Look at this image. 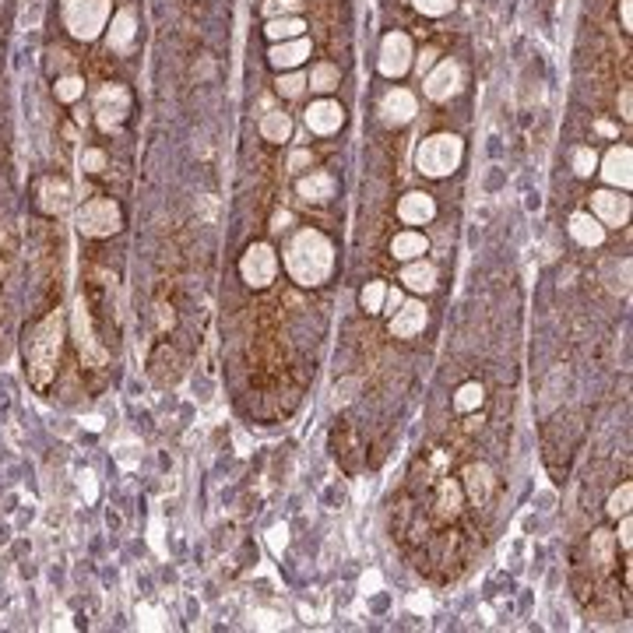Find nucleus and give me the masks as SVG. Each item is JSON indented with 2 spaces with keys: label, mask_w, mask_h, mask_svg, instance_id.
<instances>
[{
  "label": "nucleus",
  "mask_w": 633,
  "mask_h": 633,
  "mask_svg": "<svg viewBox=\"0 0 633 633\" xmlns=\"http://www.w3.org/2000/svg\"><path fill=\"white\" fill-rule=\"evenodd\" d=\"M286 264L288 275L299 286H321V282H328V275L335 268V250L317 229H303L296 232L292 243H288Z\"/></svg>",
  "instance_id": "f257e3e1"
},
{
  "label": "nucleus",
  "mask_w": 633,
  "mask_h": 633,
  "mask_svg": "<svg viewBox=\"0 0 633 633\" xmlns=\"http://www.w3.org/2000/svg\"><path fill=\"white\" fill-rule=\"evenodd\" d=\"M60 331H63V321L60 313H50L29 338H25V359H29V377L36 387H46L50 377H54V366H57L60 355Z\"/></svg>",
  "instance_id": "f03ea898"
},
{
  "label": "nucleus",
  "mask_w": 633,
  "mask_h": 633,
  "mask_svg": "<svg viewBox=\"0 0 633 633\" xmlns=\"http://www.w3.org/2000/svg\"><path fill=\"white\" fill-rule=\"evenodd\" d=\"M461 162V141L454 134H433L422 141L419 155H415V166L419 173L426 176H447L454 173Z\"/></svg>",
  "instance_id": "7ed1b4c3"
},
{
  "label": "nucleus",
  "mask_w": 633,
  "mask_h": 633,
  "mask_svg": "<svg viewBox=\"0 0 633 633\" xmlns=\"http://www.w3.org/2000/svg\"><path fill=\"white\" fill-rule=\"evenodd\" d=\"M110 18V0H63V21L78 39H96Z\"/></svg>",
  "instance_id": "20e7f679"
},
{
  "label": "nucleus",
  "mask_w": 633,
  "mask_h": 633,
  "mask_svg": "<svg viewBox=\"0 0 633 633\" xmlns=\"http://www.w3.org/2000/svg\"><path fill=\"white\" fill-rule=\"evenodd\" d=\"M78 229L85 236H113L120 229V208L113 201H88L81 212H78Z\"/></svg>",
  "instance_id": "39448f33"
},
{
  "label": "nucleus",
  "mask_w": 633,
  "mask_h": 633,
  "mask_svg": "<svg viewBox=\"0 0 633 633\" xmlns=\"http://www.w3.org/2000/svg\"><path fill=\"white\" fill-rule=\"evenodd\" d=\"M239 271H243V279L250 282V286H268L271 279H275V271H279V261H275V250L268 246V243H254L250 250H246V257H243V264H239Z\"/></svg>",
  "instance_id": "423d86ee"
},
{
  "label": "nucleus",
  "mask_w": 633,
  "mask_h": 633,
  "mask_svg": "<svg viewBox=\"0 0 633 633\" xmlns=\"http://www.w3.org/2000/svg\"><path fill=\"white\" fill-rule=\"evenodd\" d=\"M127 110H130V96H127V88H120V85L99 88V96H96V120H99L103 130H113L116 123L127 116Z\"/></svg>",
  "instance_id": "0eeeda50"
},
{
  "label": "nucleus",
  "mask_w": 633,
  "mask_h": 633,
  "mask_svg": "<svg viewBox=\"0 0 633 633\" xmlns=\"http://www.w3.org/2000/svg\"><path fill=\"white\" fill-rule=\"evenodd\" d=\"M412 63V43L404 32H391L384 36V46H380V74L387 78H402Z\"/></svg>",
  "instance_id": "6e6552de"
},
{
  "label": "nucleus",
  "mask_w": 633,
  "mask_h": 633,
  "mask_svg": "<svg viewBox=\"0 0 633 633\" xmlns=\"http://www.w3.org/2000/svg\"><path fill=\"white\" fill-rule=\"evenodd\" d=\"M458 85H461V67L451 63V60H444V63H437V67L429 71V78H426V96L437 99V103H447V99L458 92Z\"/></svg>",
  "instance_id": "1a4fd4ad"
},
{
  "label": "nucleus",
  "mask_w": 633,
  "mask_h": 633,
  "mask_svg": "<svg viewBox=\"0 0 633 633\" xmlns=\"http://www.w3.org/2000/svg\"><path fill=\"white\" fill-rule=\"evenodd\" d=\"M595 215L605 226H627V219H630V197H620L616 190H598L595 194Z\"/></svg>",
  "instance_id": "9d476101"
},
{
  "label": "nucleus",
  "mask_w": 633,
  "mask_h": 633,
  "mask_svg": "<svg viewBox=\"0 0 633 633\" xmlns=\"http://www.w3.org/2000/svg\"><path fill=\"white\" fill-rule=\"evenodd\" d=\"M398 215H402L404 222H412V226H422V222H429V219L437 215V204H433V197H429V194L412 190V194H404L402 197Z\"/></svg>",
  "instance_id": "9b49d317"
},
{
  "label": "nucleus",
  "mask_w": 633,
  "mask_h": 633,
  "mask_svg": "<svg viewBox=\"0 0 633 633\" xmlns=\"http://www.w3.org/2000/svg\"><path fill=\"white\" fill-rule=\"evenodd\" d=\"M306 123H310V130H317V134H335V130L346 123V110H342L338 103H313L310 113H306Z\"/></svg>",
  "instance_id": "f8f14e48"
},
{
  "label": "nucleus",
  "mask_w": 633,
  "mask_h": 633,
  "mask_svg": "<svg viewBox=\"0 0 633 633\" xmlns=\"http://www.w3.org/2000/svg\"><path fill=\"white\" fill-rule=\"evenodd\" d=\"M630 162H633V152L627 145H620V148H612L609 155H605V166H602V176L612 183V187H630Z\"/></svg>",
  "instance_id": "ddd939ff"
},
{
  "label": "nucleus",
  "mask_w": 633,
  "mask_h": 633,
  "mask_svg": "<svg viewBox=\"0 0 633 633\" xmlns=\"http://www.w3.org/2000/svg\"><path fill=\"white\" fill-rule=\"evenodd\" d=\"M74 335H78V348L88 362H103V348L96 346L92 338V324H88V313H85V303L74 306Z\"/></svg>",
  "instance_id": "4468645a"
},
{
  "label": "nucleus",
  "mask_w": 633,
  "mask_h": 633,
  "mask_svg": "<svg viewBox=\"0 0 633 633\" xmlns=\"http://www.w3.org/2000/svg\"><path fill=\"white\" fill-rule=\"evenodd\" d=\"M380 113H384L387 123H408V120L415 116V96H412V92H404V88L387 92V99H384Z\"/></svg>",
  "instance_id": "2eb2a0df"
},
{
  "label": "nucleus",
  "mask_w": 633,
  "mask_h": 633,
  "mask_svg": "<svg viewBox=\"0 0 633 633\" xmlns=\"http://www.w3.org/2000/svg\"><path fill=\"white\" fill-rule=\"evenodd\" d=\"M426 328V310L419 306V303H404L402 310H398V317L391 321V331L398 335V338H412V335H419Z\"/></svg>",
  "instance_id": "dca6fc26"
},
{
  "label": "nucleus",
  "mask_w": 633,
  "mask_h": 633,
  "mask_svg": "<svg viewBox=\"0 0 633 633\" xmlns=\"http://www.w3.org/2000/svg\"><path fill=\"white\" fill-rule=\"evenodd\" d=\"M268 57H271L275 67H296V63H303V60L310 57V39L296 36V43H279Z\"/></svg>",
  "instance_id": "f3484780"
},
{
  "label": "nucleus",
  "mask_w": 633,
  "mask_h": 633,
  "mask_svg": "<svg viewBox=\"0 0 633 633\" xmlns=\"http://www.w3.org/2000/svg\"><path fill=\"white\" fill-rule=\"evenodd\" d=\"M299 197L303 201H328L335 197V179L328 173H310L299 179Z\"/></svg>",
  "instance_id": "a211bd4d"
},
{
  "label": "nucleus",
  "mask_w": 633,
  "mask_h": 633,
  "mask_svg": "<svg viewBox=\"0 0 633 633\" xmlns=\"http://www.w3.org/2000/svg\"><path fill=\"white\" fill-rule=\"evenodd\" d=\"M571 232H574L577 243H584V246H598L605 239V226L595 215H574L571 219Z\"/></svg>",
  "instance_id": "6ab92c4d"
},
{
  "label": "nucleus",
  "mask_w": 633,
  "mask_h": 633,
  "mask_svg": "<svg viewBox=\"0 0 633 633\" xmlns=\"http://www.w3.org/2000/svg\"><path fill=\"white\" fill-rule=\"evenodd\" d=\"M402 282L408 288H415V292H429V288L437 286V271H433V264L419 261V264H408V268H404Z\"/></svg>",
  "instance_id": "aec40b11"
},
{
  "label": "nucleus",
  "mask_w": 633,
  "mask_h": 633,
  "mask_svg": "<svg viewBox=\"0 0 633 633\" xmlns=\"http://www.w3.org/2000/svg\"><path fill=\"white\" fill-rule=\"evenodd\" d=\"M130 43H134V14L120 11L110 29V50H130Z\"/></svg>",
  "instance_id": "412c9836"
},
{
  "label": "nucleus",
  "mask_w": 633,
  "mask_h": 633,
  "mask_svg": "<svg viewBox=\"0 0 633 633\" xmlns=\"http://www.w3.org/2000/svg\"><path fill=\"white\" fill-rule=\"evenodd\" d=\"M464 482H468L471 500H486L489 489H493V471H489L486 464H471V468L464 471Z\"/></svg>",
  "instance_id": "4be33fe9"
},
{
  "label": "nucleus",
  "mask_w": 633,
  "mask_h": 633,
  "mask_svg": "<svg viewBox=\"0 0 633 633\" xmlns=\"http://www.w3.org/2000/svg\"><path fill=\"white\" fill-rule=\"evenodd\" d=\"M426 236H419V232H402V236H395V246H391V254L395 257H402V261H412V257H422L426 254Z\"/></svg>",
  "instance_id": "5701e85b"
},
{
  "label": "nucleus",
  "mask_w": 633,
  "mask_h": 633,
  "mask_svg": "<svg viewBox=\"0 0 633 633\" xmlns=\"http://www.w3.org/2000/svg\"><path fill=\"white\" fill-rule=\"evenodd\" d=\"M261 134H264L268 141H286L288 134H292V120H288V113H282V110L268 113L264 120H261Z\"/></svg>",
  "instance_id": "b1692460"
},
{
  "label": "nucleus",
  "mask_w": 633,
  "mask_h": 633,
  "mask_svg": "<svg viewBox=\"0 0 633 633\" xmlns=\"http://www.w3.org/2000/svg\"><path fill=\"white\" fill-rule=\"evenodd\" d=\"M306 85H310V88H317V92H331V88L338 85V71H335L331 63H317V67L310 71Z\"/></svg>",
  "instance_id": "393cba45"
},
{
  "label": "nucleus",
  "mask_w": 633,
  "mask_h": 633,
  "mask_svg": "<svg viewBox=\"0 0 633 633\" xmlns=\"http://www.w3.org/2000/svg\"><path fill=\"white\" fill-rule=\"evenodd\" d=\"M303 18H271L268 21V36L271 39H292V36H303Z\"/></svg>",
  "instance_id": "a878e982"
},
{
  "label": "nucleus",
  "mask_w": 633,
  "mask_h": 633,
  "mask_svg": "<svg viewBox=\"0 0 633 633\" xmlns=\"http://www.w3.org/2000/svg\"><path fill=\"white\" fill-rule=\"evenodd\" d=\"M67 194H71L67 183H54V179H50V183L43 187V208H46V212H63V208H67Z\"/></svg>",
  "instance_id": "bb28decb"
},
{
  "label": "nucleus",
  "mask_w": 633,
  "mask_h": 633,
  "mask_svg": "<svg viewBox=\"0 0 633 633\" xmlns=\"http://www.w3.org/2000/svg\"><path fill=\"white\" fill-rule=\"evenodd\" d=\"M630 500H633V486L630 482H623V486L612 493V500H609V514H612V518L627 514V511H630Z\"/></svg>",
  "instance_id": "cd10ccee"
},
{
  "label": "nucleus",
  "mask_w": 633,
  "mask_h": 633,
  "mask_svg": "<svg viewBox=\"0 0 633 633\" xmlns=\"http://www.w3.org/2000/svg\"><path fill=\"white\" fill-rule=\"evenodd\" d=\"M384 296H387V286H384V282H370V286L362 288V306H366L370 313H377V310L384 306Z\"/></svg>",
  "instance_id": "c85d7f7f"
},
{
  "label": "nucleus",
  "mask_w": 633,
  "mask_h": 633,
  "mask_svg": "<svg viewBox=\"0 0 633 633\" xmlns=\"http://www.w3.org/2000/svg\"><path fill=\"white\" fill-rule=\"evenodd\" d=\"M454 404H458L461 412L479 408V404H482V387H479V384H464V387L458 391V398H454Z\"/></svg>",
  "instance_id": "c756f323"
},
{
  "label": "nucleus",
  "mask_w": 633,
  "mask_h": 633,
  "mask_svg": "<svg viewBox=\"0 0 633 633\" xmlns=\"http://www.w3.org/2000/svg\"><path fill=\"white\" fill-rule=\"evenodd\" d=\"M81 92H85V81H81V78H60L57 81V99H63V103H74Z\"/></svg>",
  "instance_id": "7c9ffc66"
},
{
  "label": "nucleus",
  "mask_w": 633,
  "mask_h": 633,
  "mask_svg": "<svg viewBox=\"0 0 633 633\" xmlns=\"http://www.w3.org/2000/svg\"><path fill=\"white\" fill-rule=\"evenodd\" d=\"M355 391H359V380H355V377H348V380H342V384H335L331 404H335V408H342V404H348L352 398H355Z\"/></svg>",
  "instance_id": "2f4dec72"
},
{
  "label": "nucleus",
  "mask_w": 633,
  "mask_h": 633,
  "mask_svg": "<svg viewBox=\"0 0 633 633\" xmlns=\"http://www.w3.org/2000/svg\"><path fill=\"white\" fill-rule=\"evenodd\" d=\"M458 507H461V489L454 482H447L444 493H440V511L444 514H458Z\"/></svg>",
  "instance_id": "473e14b6"
},
{
  "label": "nucleus",
  "mask_w": 633,
  "mask_h": 633,
  "mask_svg": "<svg viewBox=\"0 0 633 633\" xmlns=\"http://www.w3.org/2000/svg\"><path fill=\"white\" fill-rule=\"evenodd\" d=\"M303 88H306V78H303V74H286V78H279V92H282L286 99H296Z\"/></svg>",
  "instance_id": "72a5a7b5"
},
{
  "label": "nucleus",
  "mask_w": 633,
  "mask_h": 633,
  "mask_svg": "<svg viewBox=\"0 0 633 633\" xmlns=\"http://www.w3.org/2000/svg\"><path fill=\"white\" fill-rule=\"evenodd\" d=\"M595 166H598L595 152H591V148H577V152H574V170H577V173L591 176V173H595Z\"/></svg>",
  "instance_id": "f704fd0d"
},
{
  "label": "nucleus",
  "mask_w": 633,
  "mask_h": 633,
  "mask_svg": "<svg viewBox=\"0 0 633 633\" xmlns=\"http://www.w3.org/2000/svg\"><path fill=\"white\" fill-rule=\"evenodd\" d=\"M415 7L422 14H447L454 7V0H415Z\"/></svg>",
  "instance_id": "c9c22d12"
},
{
  "label": "nucleus",
  "mask_w": 633,
  "mask_h": 633,
  "mask_svg": "<svg viewBox=\"0 0 633 633\" xmlns=\"http://www.w3.org/2000/svg\"><path fill=\"white\" fill-rule=\"evenodd\" d=\"M268 546H271V553H282L288 546V528L286 524H275L271 531H268Z\"/></svg>",
  "instance_id": "e433bc0d"
},
{
  "label": "nucleus",
  "mask_w": 633,
  "mask_h": 633,
  "mask_svg": "<svg viewBox=\"0 0 633 633\" xmlns=\"http://www.w3.org/2000/svg\"><path fill=\"white\" fill-rule=\"evenodd\" d=\"M254 627H257V630H279V627H282V616H279V612H254Z\"/></svg>",
  "instance_id": "4c0bfd02"
},
{
  "label": "nucleus",
  "mask_w": 633,
  "mask_h": 633,
  "mask_svg": "<svg viewBox=\"0 0 633 633\" xmlns=\"http://www.w3.org/2000/svg\"><path fill=\"white\" fill-rule=\"evenodd\" d=\"M81 166H85V170H88V173H99V170H103V166H106V155H103V152H96V148H92V152H85V155H81Z\"/></svg>",
  "instance_id": "58836bf2"
},
{
  "label": "nucleus",
  "mask_w": 633,
  "mask_h": 633,
  "mask_svg": "<svg viewBox=\"0 0 633 633\" xmlns=\"http://www.w3.org/2000/svg\"><path fill=\"white\" fill-rule=\"evenodd\" d=\"M591 546L598 549V563H609V535H605V531H598V535L591 538Z\"/></svg>",
  "instance_id": "ea45409f"
},
{
  "label": "nucleus",
  "mask_w": 633,
  "mask_h": 633,
  "mask_svg": "<svg viewBox=\"0 0 633 633\" xmlns=\"http://www.w3.org/2000/svg\"><path fill=\"white\" fill-rule=\"evenodd\" d=\"M81 493H85L88 504L96 500V475H92V471H85V479H81Z\"/></svg>",
  "instance_id": "a19ab883"
},
{
  "label": "nucleus",
  "mask_w": 633,
  "mask_h": 633,
  "mask_svg": "<svg viewBox=\"0 0 633 633\" xmlns=\"http://www.w3.org/2000/svg\"><path fill=\"white\" fill-rule=\"evenodd\" d=\"M630 542H633V524L630 518H623V524H620V546L630 549Z\"/></svg>",
  "instance_id": "79ce46f5"
},
{
  "label": "nucleus",
  "mask_w": 633,
  "mask_h": 633,
  "mask_svg": "<svg viewBox=\"0 0 633 633\" xmlns=\"http://www.w3.org/2000/svg\"><path fill=\"white\" fill-rule=\"evenodd\" d=\"M299 7V0H268V11L271 14H279V11H296Z\"/></svg>",
  "instance_id": "37998d69"
},
{
  "label": "nucleus",
  "mask_w": 633,
  "mask_h": 633,
  "mask_svg": "<svg viewBox=\"0 0 633 633\" xmlns=\"http://www.w3.org/2000/svg\"><path fill=\"white\" fill-rule=\"evenodd\" d=\"M384 303L395 310V306H402V292L398 288H387V296H384Z\"/></svg>",
  "instance_id": "c03bdc74"
},
{
  "label": "nucleus",
  "mask_w": 633,
  "mask_h": 633,
  "mask_svg": "<svg viewBox=\"0 0 633 633\" xmlns=\"http://www.w3.org/2000/svg\"><path fill=\"white\" fill-rule=\"evenodd\" d=\"M623 25H627V29L633 25V4L630 0H623Z\"/></svg>",
  "instance_id": "a18cd8bd"
},
{
  "label": "nucleus",
  "mask_w": 633,
  "mask_h": 633,
  "mask_svg": "<svg viewBox=\"0 0 633 633\" xmlns=\"http://www.w3.org/2000/svg\"><path fill=\"white\" fill-rule=\"evenodd\" d=\"M306 162H310V155H306V152H296V155H292V166H296V170H303Z\"/></svg>",
  "instance_id": "49530a36"
},
{
  "label": "nucleus",
  "mask_w": 633,
  "mask_h": 633,
  "mask_svg": "<svg viewBox=\"0 0 633 633\" xmlns=\"http://www.w3.org/2000/svg\"><path fill=\"white\" fill-rule=\"evenodd\" d=\"M620 106H623V116L630 120V88H623V99H620Z\"/></svg>",
  "instance_id": "de8ad7c7"
},
{
  "label": "nucleus",
  "mask_w": 633,
  "mask_h": 633,
  "mask_svg": "<svg viewBox=\"0 0 633 633\" xmlns=\"http://www.w3.org/2000/svg\"><path fill=\"white\" fill-rule=\"evenodd\" d=\"M412 609H415V612H426V609H429V598H412Z\"/></svg>",
  "instance_id": "09e8293b"
},
{
  "label": "nucleus",
  "mask_w": 633,
  "mask_h": 633,
  "mask_svg": "<svg viewBox=\"0 0 633 633\" xmlns=\"http://www.w3.org/2000/svg\"><path fill=\"white\" fill-rule=\"evenodd\" d=\"M433 57H437V54H433V50H426V54L419 57V71H422V67H429V63H433Z\"/></svg>",
  "instance_id": "8fccbe9b"
},
{
  "label": "nucleus",
  "mask_w": 633,
  "mask_h": 633,
  "mask_svg": "<svg viewBox=\"0 0 633 633\" xmlns=\"http://www.w3.org/2000/svg\"><path fill=\"white\" fill-rule=\"evenodd\" d=\"M377 584H380V577L377 574H370L366 580H362V587H377Z\"/></svg>",
  "instance_id": "3c124183"
}]
</instances>
